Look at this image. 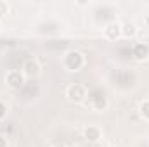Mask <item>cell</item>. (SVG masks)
Returning <instances> with one entry per match:
<instances>
[{"label": "cell", "mask_w": 149, "mask_h": 147, "mask_svg": "<svg viewBox=\"0 0 149 147\" xmlns=\"http://www.w3.org/2000/svg\"><path fill=\"white\" fill-rule=\"evenodd\" d=\"M63 64L68 71H80L85 64V55L78 50H68L64 54V59H63Z\"/></svg>", "instance_id": "6da1fadb"}, {"label": "cell", "mask_w": 149, "mask_h": 147, "mask_svg": "<svg viewBox=\"0 0 149 147\" xmlns=\"http://www.w3.org/2000/svg\"><path fill=\"white\" fill-rule=\"evenodd\" d=\"M66 97H68L70 102L78 104V102H81V101L87 97V90H85V87H83L81 83H71V85L66 88Z\"/></svg>", "instance_id": "7a4b0ae2"}, {"label": "cell", "mask_w": 149, "mask_h": 147, "mask_svg": "<svg viewBox=\"0 0 149 147\" xmlns=\"http://www.w3.org/2000/svg\"><path fill=\"white\" fill-rule=\"evenodd\" d=\"M40 71H42V66H40L38 59H35V57H28L23 62L21 73L24 74V78H35V76L40 74Z\"/></svg>", "instance_id": "3957f363"}, {"label": "cell", "mask_w": 149, "mask_h": 147, "mask_svg": "<svg viewBox=\"0 0 149 147\" xmlns=\"http://www.w3.org/2000/svg\"><path fill=\"white\" fill-rule=\"evenodd\" d=\"M5 83L10 88H21L24 85V74L21 71H17V69H10L5 74Z\"/></svg>", "instance_id": "277c9868"}, {"label": "cell", "mask_w": 149, "mask_h": 147, "mask_svg": "<svg viewBox=\"0 0 149 147\" xmlns=\"http://www.w3.org/2000/svg\"><path fill=\"white\" fill-rule=\"evenodd\" d=\"M132 57H134L135 61H139V62L148 61L149 59V43H146V42L135 43V45L132 47Z\"/></svg>", "instance_id": "5b68a950"}, {"label": "cell", "mask_w": 149, "mask_h": 147, "mask_svg": "<svg viewBox=\"0 0 149 147\" xmlns=\"http://www.w3.org/2000/svg\"><path fill=\"white\" fill-rule=\"evenodd\" d=\"M83 139H85L87 142H90V144H97V142L102 139V132H101L99 126L88 125V126H85V130H83Z\"/></svg>", "instance_id": "8992f818"}, {"label": "cell", "mask_w": 149, "mask_h": 147, "mask_svg": "<svg viewBox=\"0 0 149 147\" xmlns=\"http://www.w3.org/2000/svg\"><path fill=\"white\" fill-rule=\"evenodd\" d=\"M104 37L108 40H118L121 37V23L118 21H109L106 26H104Z\"/></svg>", "instance_id": "52a82bcc"}, {"label": "cell", "mask_w": 149, "mask_h": 147, "mask_svg": "<svg viewBox=\"0 0 149 147\" xmlns=\"http://www.w3.org/2000/svg\"><path fill=\"white\" fill-rule=\"evenodd\" d=\"M137 35V26L132 21H125L121 23V37L125 38H134Z\"/></svg>", "instance_id": "ba28073f"}, {"label": "cell", "mask_w": 149, "mask_h": 147, "mask_svg": "<svg viewBox=\"0 0 149 147\" xmlns=\"http://www.w3.org/2000/svg\"><path fill=\"white\" fill-rule=\"evenodd\" d=\"M139 114H141L142 119L149 121V99L148 101H142V102L139 104Z\"/></svg>", "instance_id": "9c48e42d"}, {"label": "cell", "mask_w": 149, "mask_h": 147, "mask_svg": "<svg viewBox=\"0 0 149 147\" xmlns=\"http://www.w3.org/2000/svg\"><path fill=\"white\" fill-rule=\"evenodd\" d=\"M94 107L97 111H102L108 107V101H106V97H99L97 101H95V104H94Z\"/></svg>", "instance_id": "30bf717a"}, {"label": "cell", "mask_w": 149, "mask_h": 147, "mask_svg": "<svg viewBox=\"0 0 149 147\" xmlns=\"http://www.w3.org/2000/svg\"><path fill=\"white\" fill-rule=\"evenodd\" d=\"M5 14H9V5L7 2L0 0V17H5Z\"/></svg>", "instance_id": "8fae6325"}, {"label": "cell", "mask_w": 149, "mask_h": 147, "mask_svg": "<svg viewBox=\"0 0 149 147\" xmlns=\"http://www.w3.org/2000/svg\"><path fill=\"white\" fill-rule=\"evenodd\" d=\"M5 104H3V102H0V119H2V118H3V116H5Z\"/></svg>", "instance_id": "7c38bea8"}, {"label": "cell", "mask_w": 149, "mask_h": 147, "mask_svg": "<svg viewBox=\"0 0 149 147\" xmlns=\"http://www.w3.org/2000/svg\"><path fill=\"white\" fill-rule=\"evenodd\" d=\"M0 147H7V139L3 135H0Z\"/></svg>", "instance_id": "4fadbf2b"}, {"label": "cell", "mask_w": 149, "mask_h": 147, "mask_svg": "<svg viewBox=\"0 0 149 147\" xmlns=\"http://www.w3.org/2000/svg\"><path fill=\"white\" fill-rule=\"evenodd\" d=\"M52 147H66L64 144H56V146H52Z\"/></svg>", "instance_id": "5bb4252c"}, {"label": "cell", "mask_w": 149, "mask_h": 147, "mask_svg": "<svg viewBox=\"0 0 149 147\" xmlns=\"http://www.w3.org/2000/svg\"><path fill=\"white\" fill-rule=\"evenodd\" d=\"M146 21H148V26H149V16H148V19H146Z\"/></svg>", "instance_id": "9a60e30c"}]
</instances>
